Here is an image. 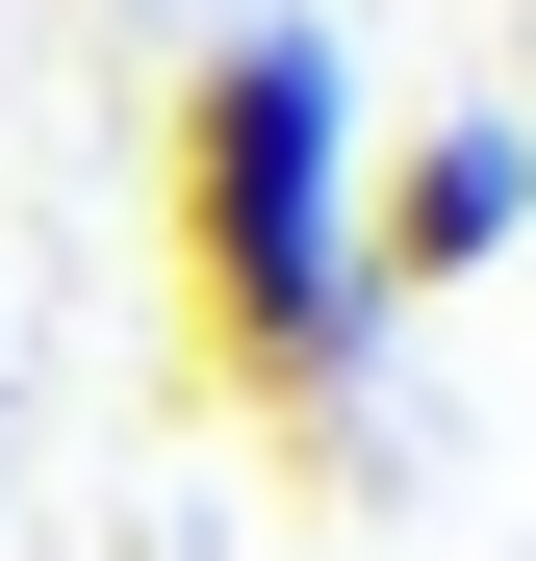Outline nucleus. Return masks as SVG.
I'll return each instance as SVG.
<instances>
[{
	"label": "nucleus",
	"mask_w": 536,
	"mask_h": 561,
	"mask_svg": "<svg viewBox=\"0 0 536 561\" xmlns=\"http://www.w3.org/2000/svg\"><path fill=\"white\" fill-rule=\"evenodd\" d=\"M153 280H179L205 409H255V434L357 409L384 307H357V77H332V26H230L179 77V128H153Z\"/></svg>",
	"instance_id": "nucleus-1"
},
{
	"label": "nucleus",
	"mask_w": 536,
	"mask_h": 561,
	"mask_svg": "<svg viewBox=\"0 0 536 561\" xmlns=\"http://www.w3.org/2000/svg\"><path fill=\"white\" fill-rule=\"evenodd\" d=\"M536 230V128L511 103H434L409 153H357V307H434V280H486Z\"/></svg>",
	"instance_id": "nucleus-2"
}]
</instances>
